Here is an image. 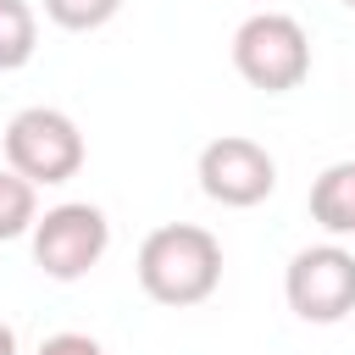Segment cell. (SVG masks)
<instances>
[{
  "label": "cell",
  "mask_w": 355,
  "mask_h": 355,
  "mask_svg": "<svg viewBox=\"0 0 355 355\" xmlns=\"http://www.w3.org/2000/svg\"><path fill=\"white\" fill-rule=\"evenodd\" d=\"M133 272H139V288L155 305L189 311V305H205L222 288V244L200 222H161V227L144 233Z\"/></svg>",
  "instance_id": "1"
},
{
  "label": "cell",
  "mask_w": 355,
  "mask_h": 355,
  "mask_svg": "<svg viewBox=\"0 0 355 355\" xmlns=\"http://www.w3.org/2000/svg\"><path fill=\"white\" fill-rule=\"evenodd\" d=\"M233 72L261 94H288L311 78V33L288 11H255L233 33Z\"/></svg>",
  "instance_id": "2"
},
{
  "label": "cell",
  "mask_w": 355,
  "mask_h": 355,
  "mask_svg": "<svg viewBox=\"0 0 355 355\" xmlns=\"http://www.w3.org/2000/svg\"><path fill=\"white\" fill-rule=\"evenodd\" d=\"M83 155H89V144H83L78 122L55 105H22L6 122V166L39 189L72 183L83 172Z\"/></svg>",
  "instance_id": "3"
},
{
  "label": "cell",
  "mask_w": 355,
  "mask_h": 355,
  "mask_svg": "<svg viewBox=\"0 0 355 355\" xmlns=\"http://www.w3.org/2000/svg\"><path fill=\"white\" fill-rule=\"evenodd\" d=\"M33 266L50 277V283H78V277H89L100 261H105V250H111V222H105V211L100 205H89V200H61V205H50L39 222H33Z\"/></svg>",
  "instance_id": "4"
},
{
  "label": "cell",
  "mask_w": 355,
  "mask_h": 355,
  "mask_svg": "<svg viewBox=\"0 0 355 355\" xmlns=\"http://www.w3.org/2000/svg\"><path fill=\"white\" fill-rule=\"evenodd\" d=\"M283 300L311 327H333L355 316V250H344L338 239L294 250L283 266Z\"/></svg>",
  "instance_id": "5"
},
{
  "label": "cell",
  "mask_w": 355,
  "mask_h": 355,
  "mask_svg": "<svg viewBox=\"0 0 355 355\" xmlns=\"http://www.w3.org/2000/svg\"><path fill=\"white\" fill-rule=\"evenodd\" d=\"M194 178H200V194L222 211H250L261 200H272L277 189V161L266 144L244 139V133H222L200 150L194 161Z\"/></svg>",
  "instance_id": "6"
},
{
  "label": "cell",
  "mask_w": 355,
  "mask_h": 355,
  "mask_svg": "<svg viewBox=\"0 0 355 355\" xmlns=\"http://www.w3.org/2000/svg\"><path fill=\"white\" fill-rule=\"evenodd\" d=\"M311 222L333 239H355V161H333L311 183Z\"/></svg>",
  "instance_id": "7"
},
{
  "label": "cell",
  "mask_w": 355,
  "mask_h": 355,
  "mask_svg": "<svg viewBox=\"0 0 355 355\" xmlns=\"http://www.w3.org/2000/svg\"><path fill=\"white\" fill-rule=\"evenodd\" d=\"M39 50V17L28 0H0V72L28 67Z\"/></svg>",
  "instance_id": "8"
},
{
  "label": "cell",
  "mask_w": 355,
  "mask_h": 355,
  "mask_svg": "<svg viewBox=\"0 0 355 355\" xmlns=\"http://www.w3.org/2000/svg\"><path fill=\"white\" fill-rule=\"evenodd\" d=\"M33 222H39V183H28L22 172L0 166V244L33 233Z\"/></svg>",
  "instance_id": "9"
},
{
  "label": "cell",
  "mask_w": 355,
  "mask_h": 355,
  "mask_svg": "<svg viewBox=\"0 0 355 355\" xmlns=\"http://www.w3.org/2000/svg\"><path fill=\"white\" fill-rule=\"evenodd\" d=\"M122 11V0H44V17L67 33H94Z\"/></svg>",
  "instance_id": "10"
},
{
  "label": "cell",
  "mask_w": 355,
  "mask_h": 355,
  "mask_svg": "<svg viewBox=\"0 0 355 355\" xmlns=\"http://www.w3.org/2000/svg\"><path fill=\"white\" fill-rule=\"evenodd\" d=\"M33 355H105V344L89 338V333H50Z\"/></svg>",
  "instance_id": "11"
},
{
  "label": "cell",
  "mask_w": 355,
  "mask_h": 355,
  "mask_svg": "<svg viewBox=\"0 0 355 355\" xmlns=\"http://www.w3.org/2000/svg\"><path fill=\"white\" fill-rule=\"evenodd\" d=\"M0 355H17V333H11V322H0Z\"/></svg>",
  "instance_id": "12"
},
{
  "label": "cell",
  "mask_w": 355,
  "mask_h": 355,
  "mask_svg": "<svg viewBox=\"0 0 355 355\" xmlns=\"http://www.w3.org/2000/svg\"><path fill=\"white\" fill-rule=\"evenodd\" d=\"M344 6H349V11H355V0H344Z\"/></svg>",
  "instance_id": "13"
}]
</instances>
